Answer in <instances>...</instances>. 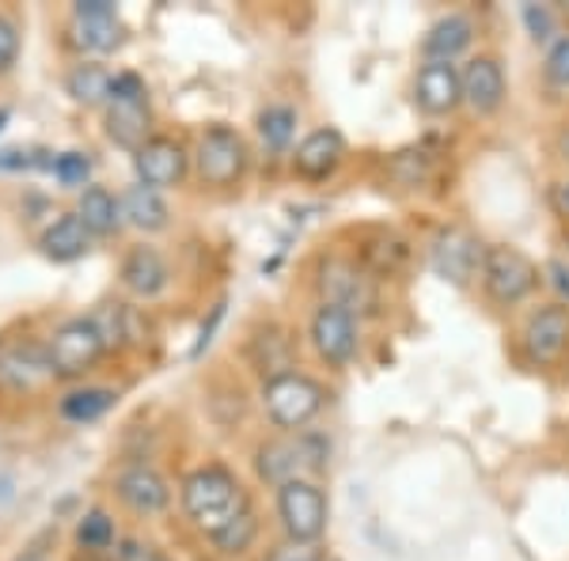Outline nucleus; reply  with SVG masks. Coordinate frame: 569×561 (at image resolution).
Returning <instances> with one entry per match:
<instances>
[{
	"label": "nucleus",
	"mask_w": 569,
	"mask_h": 561,
	"mask_svg": "<svg viewBox=\"0 0 569 561\" xmlns=\"http://www.w3.org/2000/svg\"><path fill=\"white\" fill-rule=\"evenodd\" d=\"M182 509L206 535H217V531H224L236 517L247 512V493L236 482V474L224 471V467H198L182 482Z\"/></svg>",
	"instance_id": "f257e3e1"
},
{
	"label": "nucleus",
	"mask_w": 569,
	"mask_h": 561,
	"mask_svg": "<svg viewBox=\"0 0 569 561\" xmlns=\"http://www.w3.org/2000/svg\"><path fill=\"white\" fill-rule=\"evenodd\" d=\"M149 126L152 110L149 96H144V80L137 72H118L110 84V107H107V137L122 149L137 152L141 144H149Z\"/></svg>",
	"instance_id": "f03ea898"
},
{
	"label": "nucleus",
	"mask_w": 569,
	"mask_h": 561,
	"mask_svg": "<svg viewBox=\"0 0 569 561\" xmlns=\"http://www.w3.org/2000/svg\"><path fill=\"white\" fill-rule=\"evenodd\" d=\"M323 388L316 380L300 372H284L278 380H266L262 388V402H266V413L278 429H305L319 410H323Z\"/></svg>",
	"instance_id": "7ed1b4c3"
},
{
	"label": "nucleus",
	"mask_w": 569,
	"mask_h": 561,
	"mask_svg": "<svg viewBox=\"0 0 569 561\" xmlns=\"http://www.w3.org/2000/svg\"><path fill=\"white\" fill-rule=\"evenodd\" d=\"M323 459H327V444L319 437L273 440V444L259 448V474L281 490L289 482H305V474L319 471Z\"/></svg>",
	"instance_id": "20e7f679"
},
{
	"label": "nucleus",
	"mask_w": 569,
	"mask_h": 561,
	"mask_svg": "<svg viewBox=\"0 0 569 561\" xmlns=\"http://www.w3.org/2000/svg\"><path fill=\"white\" fill-rule=\"evenodd\" d=\"M103 334H99L96 319H69L66 327L58 330V334L50 338V368L58 380H77V375H84L91 364L103 357Z\"/></svg>",
	"instance_id": "39448f33"
},
{
	"label": "nucleus",
	"mask_w": 569,
	"mask_h": 561,
	"mask_svg": "<svg viewBox=\"0 0 569 561\" xmlns=\"http://www.w3.org/2000/svg\"><path fill=\"white\" fill-rule=\"evenodd\" d=\"M278 517L292 542H316L327 531V497L316 482H289L278 490Z\"/></svg>",
	"instance_id": "423d86ee"
},
{
	"label": "nucleus",
	"mask_w": 569,
	"mask_h": 561,
	"mask_svg": "<svg viewBox=\"0 0 569 561\" xmlns=\"http://www.w3.org/2000/svg\"><path fill=\"white\" fill-rule=\"evenodd\" d=\"M482 284L498 303H520L539 284V270L512 247H486L482 251Z\"/></svg>",
	"instance_id": "0eeeda50"
},
{
	"label": "nucleus",
	"mask_w": 569,
	"mask_h": 561,
	"mask_svg": "<svg viewBox=\"0 0 569 561\" xmlns=\"http://www.w3.org/2000/svg\"><path fill=\"white\" fill-rule=\"evenodd\" d=\"M194 156H198V174L209 187H232L247 171V144L228 126H213V130L201 133Z\"/></svg>",
	"instance_id": "6e6552de"
},
{
	"label": "nucleus",
	"mask_w": 569,
	"mask_h": 561,
	"mask_svg": "<svg viewBox=\"0 0 569 561\" xmlns=\"http://www.w3.org/2000/svg\"><path fill=\"white\" fill-rule=\"evenodd\" d=\"M311 345L330 368H342L357 357V319L346 308L319 303L311 315Z\"/></svg>",
	"instance_id": "1a4fd4ad"
},
{
	"label": "nucleus",
	"mask_w": 569,
	"mask_h": 561,
	"mask_svg": "<svg viewBox=\"0 0 569 561\" xmlns=\"http://www.w3.org/2000/svg\"><path fill=\"white\" fill-rule=\"evenodd\" d=\"M72 31H77L80 50L91 53H110L126 42V27L110 0H80L72 8Z\"/></svg>",
	"instance_id": "9d476101"
},
{
	"label": "nucleus",
	"mask_w": 569,
	"mask_h": 561,
	"mask_svg": "<svg viewBox=\"0 0 569 561\" xmlns=\"http://www.w3.org/2000/svg\"><path fill=\"white\" fill-rule=\"evenodd\" d=\"M319 292H323V303L346 308L350 315L353 311H369L376 303L372 278H365V270H357L346 259H327L319 266Z\"/></svg>",
	"instance_id": "9b49d317"
},
{
	"label": "nucleus",
	"mask_w": 569,
	"mask_h": 561,
	"mask_svg": "<svg viewBox=\"0 0 569 561\" xmlns=\"http://www.w3.org/2000/svg\"><path fill=\"white\" fill-rule=\"evenodd\" d=\"M415 103L433 118L452 114V110L463 103L460 69H456L452 61H426L415 80Z\"/></svg>",
	"instance_id": "f8f14e48"
},
{
	"label": "nucleus",
	"mask_w": 569,
	"mask_h": 561,
	"mask_svg": "<svg viewBox=\"0 0 569 561\" xmlns=\"http://www.w3.org/2000/svg\"><path fill=\"white\" fill-rule=\"evenodd\" d=\"M429 259H433V270L445 281L467 284L475 278V266H479V243L463 228H440L433 236V247H429Z\"/></svg>",
	"instance_id": "ddd939ff"
},
{
	"label": "nucleus",
	"mask_w": 569,
	"mask_h": 561,
	"mask_svg": "<svg viewBox=\"0 0 569 561\" xmlns=\"http://www.w3.org/2000/svg\"><path fill=\"white\" fill-rule=\"evenodd\" d=\"M133 168L141 187L160 190V187H176L187 174V152H182L179 141H168V137H152L149 144L133 152Z\"/></svg>",
	"instance_id": "4468645a"
},
{
	"label": "nucleus",
	"mask_w": 569,
	"mask_h": 561,
	"mask_svg": "<svg viewBox=\"0 0 569 561\" xmlns=\"http://www.w3.org/2000/svg\"><path fill=\"white\" fill-rule=\"evenodd\" d=\"M569 345V311L566 308H543L528 319L525 327V349L531 361L550 364L566 353Z\"/></svg>",
	"instance_id": "2eb2a0df"
},
{
	"label": "nucleus",
	"mask_w": 569,
	"mask_h": 561,
	"mask_svg": "<svg viewBox=\"0 0 569 561\" xmlns=\"http://www.w3.org/2000/svg\"><path fill=\"white\" fill-rule=\"evenodd\" d=\"M463 84V103L475 114H493L505 99V72L493 58H475L471 66L460 72Z\"/></svg>",
	"instance_id": "dca6fc26"
},
{
	"label": "nucleus",
	"mask_w": 569,
	"mask_h": 561,
	"mask_svg": "<svg viewBox=\"0 0 569 561\" xmlns=\"http://www.w3.org/2000/svg\"><path fill=\"white\" fill-rule=\"evenodd\" d=\"M342 156H346L342 133L316 130L300 141L297 156H292V168H297V174H305V179H327V174H335V168L342 163Z\"/></svg>",
	"instance_id": "f3484780"
},
{
	"label": "nucleus",
	"mask_w": 569,
	"mask_h": 561,
	"mask_svg": "<svg viewBox=\"0 0 569 561\" xmlns=\"http://www.w3.org/2000/svg\"><path fill=\"white\" fill-rule=\"evenodd\" d=\"M118 497L130 504L141 517H152V512H163L171 501V490L152 467H130V471L118 474Z\"/></svg>",
	"instance_id": "a211bd4d"
},
{
	"label": "nucleus",
	"mask_w": 569,
	"mask_h": 561,
	"mask_svg": "<svg viewBox=\"0 0 569 561\" xmlns=\"http://www.w3.org/2000/svg\"><path fill=\"white\" fill-rule=\"evenodd\" d=\"M46 375H53L50 353H42L39 345H16L8 353H0V380L16 391H31L39 388Z\"/></svg>",
	"instance_id": "6ab92c4d"
},
{
	"label": "nucleus",
	"mask_w": 569,
	"mask_h": 561,
	"mask_svg": "<svg viewBox=\"0 0 569 561\" xmlns=\"http://www.w3.org/2000/svg\"><path fill=\"white\" fill-rule=\"evenodd\" d=\"M168 262L152 251V247H133L122 262V284L137 297H160L168 289Z\"/></svg>",
	"instance_id": "aec40b11"
},
{
	"label": "nucleus",
	"mask_w": 569,
	"mask_h": 561,
	"mask_svg": "<svg viewBox=\"0 0 569 561\" xmlns=\"http://www.w3.org/2000/svg\"><path fill=\"white\" fill-rule=\"evenodd\" d=\"M471 39H475V27L467 16H445V20L429 27L421 50H426L429 61H452L456 53H463L471 46Z\"/></svg>",
	"instance_id": "412c9836"
},
{
	"label": "nucleus",
	"mask_w": 569,
	"mask_h": 561,
	"mask_svg": "<svg viewBox=\"0 0 569 561\" xmlns=\"http://www.w3.org/2000/svg\"><path fill=\"white\" fill-rule=\"evenodd\" d=\"M88 243H91V236H88V228L80 224L77 213L53 220V224L46 228V236H42V251H46V259H53V262L80 259V254L88 251Z\"/></svg>",
	"instance_id": "4be33fe9"
},
{
	"label": "nucleus",
	"mask_w": 569,
	"mask_h": 561,
	"mask_svg": "<svg viewBox=\"0 0 569 561\" xmlns=\"http://www.w3.org/2000/svg\"><path fill=\"white\" fill-rule=\"evenodd\" d=\"M118 206H122V217L130 220L133 228H141V232H160V228H168V206H163L160 190L130 187Z\"/></svg>",
	"instance_id": "5701e85b"
},
{
	"label": "nucleus",
	"mask_w": 569,
	"mask_h": 561,
	"mask_svg": "<svg viewBox=\"0 0 569 561\" xmlns=\"http://www.w3.org/2000/svg\"><path fill=\"white\" fill-rule=\"evenodd\" d=\"M251 361L259 368L262 375H270V380H278L292 368V342L289 334L278 327H266L262 334L251 338Z\"/></svg>",
	"instance_id": "b1692460"
},
{
	"label": "nucleus",
	"mask_w": 569,
	"mask_h": 561,
	"mask_svg": "<svg viewBox=\"0 0 569 561\" xmlns=\"http://www.w3.org/2000/svg\"><path fill=\"white\" fill-rule=\"evenodd\" d=\"M77 217H80V224L88 228V236H110L122 224V206H118L103 187H88L84 194H80Z\"/></svg>",
	"instance_id": "393cba45"
},
{
	"label": "nucleus",
	"mask_w": 569,
	"mask_h": 561,
	"mask_svg": "<svg viewBox=\"0 0 569 561\" xmlns=\"http://www.w3.org/2000/svg\"><path fill=\"white\" fill-rule=\"evenodd\" d=\"M110 84H114V77H110L107 69H99V66H77L66 77L69 96L77 99V103H84V107L110 103Z\"/></svg>",
	"instance_id": "a878e982"
},
{
	"label": "nucleus",
	"mask_w": 569,
	"mask_h": 561,
	"mask_svg": "<svg viewBox=\"0 0 569 561\" xmlns=\"http://www.w3.org/2000/svg\"><path fill=\"white\" fill-rule=\"evenodd\" d=\"M114 402H118V394L110 388H84L61 399V413H66L69 421H96V418H103Z\"/></svg>",
	"instance_id": "bb28decb"
},
{
	"label": "nucleus",
	"mask_w": 569,
	"mask_h": 561,
	"mask_svg": "<svg viewBox=\"0 0 569 561\" xmlns=\"http://www.w3.org/2000/svg\"><path fill=\"white\" fill-rule=\"evenodd\" d=\"M292 133H297V110L292 107H266L259 114V137H262L266 149L284 152L292 141Z\"/></svg>",
	"instance_id": "cd10ccee"
},
{
	"label": "nucleus",
	"mask_w": 569,
	"mask_h": 561,
	"mask_svg": "<svg viewBox=\"0 0 569 561\" xmlns=\"http://www.w3.org/2000/svg\"><path fill=\"white\" fill-rule=\"evenodd\" d=\"M77 542L88 554H103L107 547H114V520L103 509L84 512V520L77 523Z\"/></svg>",
	"instance_id": "c85d7f7f"
},
{
	"label": "nucleus",
	"mask_w": 569,
	"mask_h": 561,
	"mask_svg": "<svg viewBox=\"0 0 569 561\" xmlns=\"http://www.w3.org/2000/svg\"><path fill=\"white\" fill-rule=\"evenodd\" d=\"M254 531H259V523H254V512L247 509L243 517H236L224 531H217L213 542L224 550V554H243V550L254 542Z\"/></svg>",
	"instance_id": "c756f323"
},
{
	"label": "nucleus",
	"mask_w": 569,
	"mask_h": 561,
	"mask_svg": "<svg viewBox=\"0 0 569 561\" xmlns=\"http://www.w3.org/2000/svg\"><path fill=\"white\" fill-rule=\"evenodd\" d=\"M391 179L399 182V187H418L421 179L429 174V156L426 152H395V160H391Z\"/></svg>",
	"instance_id": "7c9ffc66"
},
{
	"label": "nucleus",
	"mask_w": 569,
	"mask_h": 561,
	"mask_svg": "<svg viewBox=\"0 0 569 561\" xmlns=\"http://www.w3.org/2000/svg\"><path fill=\"white\" fill-rule=\"evenodd\" d=\"M53 174H58L61 187H84L91 174V160L84 152H61L58 160H53Z\"/></svg>",
	"instance_id": "2f4dec72"
},
{
	"label": "nucleus",
	"mask_w": 569,
	"mask_h": 561,
	"mask_svg": "<svg viewBox=\"0 0 569 561\" xmlns=\"http://www.w3.org/2000/svg\"><path fill=\"white\" fill-rule=\"evenodd\" d=\"M547 80L555 88H569V34L566 39H558L555 46H550V53H547Z\"/></svg>",
	"instance_id": "473e14b6"
},
{
	"label": "nucleus",
	"mask_w": 569,
	"mask_h": 561,
	"mask_svg": "<svg viewBox=\"0 0 569 561\" xmlns=\"http://www.w3.org/2000/svg\"><path fill=\"white\" fill-rule=\"evenodd\" d=\"M20 58V27H16L8 16H0V72H8Z\"/></svg>",
	"instance_id": "72a5a7b5"
},
{
	"label": "nucleus",
	"mask_w": 569,
	"mask_h": 561,
	"mask_svg": "<svg viewBox=\"0 0 569 561\" xmlns=\"http://www.w3.org/2000/svg\"><path fill=\"white\" fill-rule=\"evenodd\" d=\"M525 23L536 42H547L550 34H555V16H550L543 4H525Z\"/></svg>",
	"instance_id": "f704fd0d"
},
{
	"label": "nucleus",
	"mask_w": 569,
	"mask_h": 561,
	"mask_svg": "<svg viewBox=\"0 0 569 561\" xmlns=\"http://www.w3.org/2000/svg\"><path fill=\"white\" fill-rule=\"evenodd\" d=\"M266 561H327L323 554H319L316 547H308V542H289V547L273 550Z\"/></svg>",
	"instance_id": "c9c22d12"
},
{
	"label": "nucleus",
	"mask_w": 569,
	"mask_h": 561,
	"mask_svg": "<svg viewBox=\"0 0 569 561\" xmlns=\"http://www.w3.org/2000/svg\"><path fill=\"white\" fill-rule=\"evenodd\" d=\"M42 163H50V168H53V160H39V152H20V149H12V152H0V171L42 168Z\"/></svg>",
	"instance_id": "e433bc0d"
},
{
	"label": "nucleus",
	"mask_w": 569,
	"mask_h": 561,
	"mask_svg": "<svg viewBox=\"0 0 569 561\" xmlns=\"http://www.w3.org/2000/svg\"><path fill=\"white\" fill-rule=\"evenodd\" d=\"M547 273H550V284H555V289L569 300V266L566 262H550Z\"/></svg>",
	"instance_id": "4c0bfd02"
},
{
	"label": "nucleus",
	"mask_w": 569,
	"mask_h": 561,
	"mask_svg": "<svg viewBox=\"0 0 569 561\" xmlns=\"http://www.w3.org/2000/svg\"><path fill=\"white\" fill-rule=\"evenodd\" d=\"M16 561H46V558L39 554V550H27V554H20V558H16Z\"/></svg>",
	"instance_id": "58836bf2"
},
{
	"label": "nucleus",
	"mask_w": 569,
	"mask_h": 561,
	"mask_svg": "<svg viewBox=\"0 0 569 561\" xmlns=\"http://www.w3.org/2000/svg\"><path fill=\"white\" fill-rule=\"evenodd\" d=\"M558 149H562V156H566V160H569V130L562 133V141H558Z\"/></svg>",
	"instance_id": "ea45409f"
},
{
	"label": "nucleus",
	"mask_w": 569,
	"mask_h": 561,
	"mask_svg": "<svg viewBox=\"0 0 569 561\" xmlns=\"http://www.w3.org/2000/svg\"><path fill=\"white\" fill-rule=\"evenodd\" d=\"M4 122H8V110H0V130H4Z\"/></svg>",
	"instance_id": "a19ab883"
},
{
	"label": "nucleus",
	"mask_w": 569,
	"mask_h": 561,
	"mask_svg": "<svg viewBox=\"0 0 569 561\" xmlns=\"http://www.w3.org/2000/svg\"><path fill=\"white\" fill-rule=\"evenodd\" d=\"M562 198H566V209H569V182H566V194Z\"/></svg>",
	"instance_id": "79ce46f5"
},
{
	"label": "nucleus",
	"mask_w": 569,
	"mask_h": 561,
	"mask_svg": "<svg viewBox=\"0 0 569 561\" xmlns=\"http://www.w3.org/2000/svg\"><path fill=\"white\" fill-rule=\"evenodd\" d=\"M144 561H163V558H144Z\"/></svg>",
	"instance_id": "37998d69"
}]
</instances>
